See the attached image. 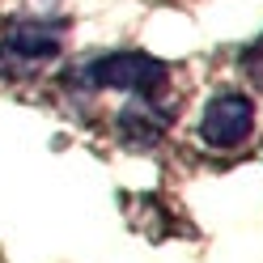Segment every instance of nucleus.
I'll return each mask as SVG.
<instances>
[{
  "mask_svg": "<svg viewBox=\"0 0 263 263\" xmlns=\"http://www.w3.org/2000/svg\"><path fill=\"white\" fill-rule=\"evenodd\" d=\"M85 85L93 89H123V93H136V98H157L161 89L170 85V68L144 51H110V55H98L89 60L85 68Z\"/></svg>",
  "mask_w": 263,
  "mask_h": 263,
  "instance_id": "f257e3e1",
  "label": "nucleus"
},
{
  "mask_svg": "<svg viewBox=\"0 0 263 263\" xmlns=\"http://www.w3.org/2000/svg\"><path fill=\"white\" fill-rule=\"evenodd\" d=\"M255 132V98L242 93V89H221L204 102L200 115V140L217 153L229 149H242Z\"/></svg>",
  "mask_w": 263,
  "mask_h": 263,
  "instance_id": "f03ea898",
  "label": "nucleus"
},
{
  "mask_svg": "<svg viewBox=\"0 0 263 263\" xmlns=\"http://www.w3.org/2000/svg\"><path fill=\"white\" fill-rule=\"evenodd\" d=\"M60 47H64V26L26 17V22H13V26L5 30V39H0V55L17 68L13 77H22V72H30V68H39V64L55 60Z\"/></svg>",
  "mask_w": 263,
  "mask_h": 263,
  "instance_id": "7ed1b4c3",
  "label": "nucleus"
},
{
  "mask_svg": "<svg viewBox=\"0 0 263 263\" xmlns=\"http://www.w3.org/2000/svg\"><path fill=\"white\" fill-rule=\"evenodd\" d=\"M166 123H170V115L157 110V98H136V102H127L115 115V132H119V140L132 144V149H153V144H161Z\"/></svg>",
  "mask_w": 263,
  "mask_h": 263,
  "instance_id": "20e7f679",
  "label": "nucleus"
},
{
  "mask_svg": "<svg viewBox=\"0 0 263 263\" xmlns=\"http://www.w3.org/2000/svg\"><path fill=\"white\" fill-rule=\"evenodd\" d=\"M242 60H246V72H251L255 81H263V39H259L255 47H246V55H242Z\"/></svg>",
  "mask_w": 263,
  "mask_h": 263,
  "instance_id": "39448f33",
  "label": "nucleus"
}]
</instances>
